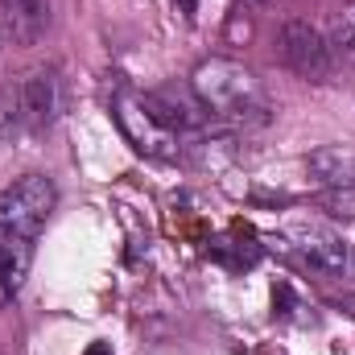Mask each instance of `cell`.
I'll return each instance as SVG.
<instances>
[{
  "label": "cell",
  "instance_id": "cell-9",
  "mask_svg": "<svg viewBox=\"0 0 355 355\" xmlns=\"http://www.w3.org/2000/svg\"><path fill=\"white\" fill-rule=\"evenodd\" d=\"M331 29H335V42H339L343 50H352V54H355V0H352V4H343V8L335 12V25H331Z\"/></svg>",
  "mask_w": 355,
  "mask_h": 355
},
{
  "label": "cell",
  "instance_id": "cell-8",
  "mask_svg": "<svg viewBox=\"0 0 355 355\" xmlns=\"http://www.w3.org/2000/svg\"><path fill=\"white\" fill-rule=\"evenodd\" d=\"M310 174L318 178L322 186L352 190L355 186V157L343 153V149H318V153H310Z\"/></svg>",
  "mask_w": 355,
  "mask_h": 355
},
{
  "label": "cell",
  "instance_id": "cell-1",
  "mask_svg": "<svg viewBox=\"0 0 355 355\" xmlns=\"http://www.w3.org/2000/svg\"><path fill=\"white\" fill-rule=\"evenodd\" d=\"M58 207V190L46 174H25L17 178L8 190H0V306H8L37 252V236Z\"/></svg>",
  "mask_w": 355,
  "mask_h": 355
},
{
  "label": "cell",
  "instance_id": "cell-2",
  "mask_svg": "<svg viewBox=\"0 0 355 355\" xmlns=\"http://www.w3.org/2000/svg\"><path fill=\"white\" fill-rule=\"evenodd\" d=\"M190 91L219 120H261L268 112L261 79L232 58H202L190 71Z\"/></svg>",
  "mask_w": 355,
  "mask_h": 355
},
{
  "label": "cell",
  "instance_id": "cell-6",
  "mask_svg": "<svg viewBox=\"0 0 355 355\" xmlns=\"http://www.w3.org/2000/svg\"><path fill=\"white\" fill-rule=\"evenodd\" d=\"M21 116L29 128H50L58 116V75L54 71H33L21 83Z\"/></svg>",
  "mask_w": 355,
  "mask_h": 355
},
{
  "label": "cell",
  "instance_id": "cell-10",
  "mask_svg": "<svg viewBox=\"0 0 355 355\" xmlns=\"http://www.w3.org/2000/svg\"><path fill=\"white\" fill-rule=\"evenodd\" d=\"M178 8H182V12H186V17H190V12H194V8H198V0H174Z\"/></svg>",
  "mask_w": 355,
  "mask_h": 355
},
{
  "label": "cell",
  "instance_id": "cell-3",
  "mask_svg": "<svg viewBox=\"0 0 355 355\" xmlns=\"http://www.w3.org/2000/svg\"><path fill=\"white\" fill-rule=\"evenodd\" d=\"M112 120L124 132V141L137 153L153 157V162H174L182 153L174 112H166L153 95H141L132 87H116V95H112Z\"/></svg>",
  "mask_w": 355,
  "mask_h": 355
},
{
  "label": "cell",
  "instance_id": "cell-12",
  "mask_svg": "<svg viewBox=\"0 0 355 355\" xmlns=\"http://www.w3.org/2000/svg\"><path fill=\"white\" fill-rule=\"evenodd\" d=\"M339 306H347V310H352V314H355V297H343V302H339Z\"/></svg>",
  "mask_w": 355,
  "mask_h": 355
},
{
  "label": "cell",
  "instance_id": "cell-4",
  "mask_svg": "<svg viewBox=\"0 0 355 355\" xmlns=\"http://www.w3.org/2000/svg\"><path fill=\"white\" fill-rule=\"evenodd\" d=\"M289 244L297 252V261L322 277H352L355 272V252L352 244L331 232L327 223H293L289 227Z\"/></svg>",
  "mask_w": 355,
  "mask_h": 355
},
{
  "label": "cell",
  "instance_id": "cell-7",
  "mask_svg": "<svg viewBox=\"0 0 355 355\" xmlns=\"http://www.w3.org/2000/svg\"><path fill=\"white\" fill-rule=\"evenodd\" d=\"M0 21L17 46H33L50 29V0H0Z\"/></svg>",
  "mask_w": 355,
  "mask_h": 355
},
{
  "label": "cell",
  "instance_id": "cell-5",
  "mask_svg": "<svg viewBox=\"0 0 355 355\" xmlns=\"http://www.w3.org/2000/svg\"><path fill=\"white\" fill-rule=\"evenodd\" d=\"M281 54H285L289 71H297V75L310 79V83H327L331 71H335V58H331L327 37H322L310 21H289V25H285V33H281Z\"/></svg>",
  "mask_w": 355,
  "mask_h": 355
},
{
  "label": "cell",
  "instance_id": "cell-13",
  "mask_svg": "<svg viewBox=\"0 0 355 355\" xmlns=\"http://www.w3.org/2000/svg\"><path fill=\"white\" fill-rule=\"evenodd\" d=\"M257 4H261V0H257Z\"/></svg>",
  "mask_w": 355,
  "mask_h": 355
},
{
  "label": "cell",
  "instance_id": "cell-11",
  "mask_svg": "<svg viewBox=\"0 0 355 355\" xmlns=\"http://www.w3.org/2000/svg\"><path fill=\"white\" fill-rule=\"evenodd\" d=\"M87 355H112V347H107V343H91Z\"/></svg>",
  "mask_w": 355,
  "mask_h": 355
}]
</instances>
